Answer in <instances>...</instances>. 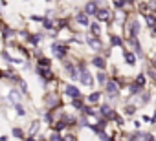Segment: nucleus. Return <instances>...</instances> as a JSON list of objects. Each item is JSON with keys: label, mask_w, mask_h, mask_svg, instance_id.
Segmentation results:
<instances>
[{"label": "nucleus", "mask_w": 156, "mask_h": 141, "mask_svg": "<svg viewBox=\"0 0 156 141\" xmlns=\"http://www.w3.org/2000/svg\"><path fill=\"white\" fill-rule=\"evenodd\" d=\"M140 141H154V139H152V136H149V134H143Z\"/></svg>", "instance_id": "nucleus-22"}, {"label": "nucleus", "mask_w": 156, "mask_h": 141, "mask_svg": "<svg viewBox=\"0 0 156 141\" xmlns=\"http://www.w3.org/2000/svg\"><path fill=\"white\" fill-rule=\"evenodd\" d=\"M107 92H108V95H110V97H116V95H118V92H119V88H118V83H114V81H108V83H107Z\"/></svg>", "instance_id": "nucleus-3"}, {"label": "nucleus", "mask_w": 156, "mask_h": 141, "mask_svg": "<svg viewBox=\"0 0 156 141\" xmlns=\"http://www.w3.org/2000/svg\"><path fill=\"white\" fill-rule=\"evenodd\" d=\"M0 141H6V137H0Z\"/></svg>", "instance_id": "nucleus-35"}, {"label": "nucleus", "mask_w": 156, "mask_h": 141, "mask_svg": "<svg viewBox=\"0 0 156 141\" xmlns=\"http://www.w3.org/2000/svg\"><path fill=\"white\" fill-rule=\"evenodd\" d=\"M136 84L143 86V84H145V77H143V75H138V79H136Z\"/></svg>", "instance_id": "nucleus-19"}, {"label": "nucleus", "mask_w": 156, "mask_h": 141, "mask_svg": "<svg viewBox=\"0 0 156 141\" xmlns=\"http://www.w3.org/2000/svg\"><path fill=\"white\" fill-rule=\"evenodd\" d=\"M94 66H96V68H99V70H103L107 64H105V60H103L101 57H94Z\"/></svg>", "instance_id": "nucleus-10"}, {"label": "nucleus", "mask_w": 156, "mask_h": 141, "mask_svg": "<svg viewBox=\"0 0 156 141\" xmlns=\"http://www.w3.org/2000/svg\"><path fill=\"white\" fill-rule=\"evenodd\" d=\"M73 106H75V108H81V106H83V103H81L79 99H73Z\"/></svg>", "instance_id": "nucleus-25"}, {"label": "nucleus", "mask_w": 156, "mask_h": 141, "mask_svg": "<svg viewBox=\"0 0 156 141\" xmlns=\"http://www.w3.org/2000/svg\"><path fill=\"white\" fill-rule=\"evenodd\" d=\"M101 114H103L105 117H110V119L114 117V112H110V108H108V106H103V108H101Z\"/></svg>", "instance_id": "nucleus-12"}, {"label": "nucleus", "mask_w": 156, "mask_h": 141, "mask_svg": "<svg viewBox=\"0 0 156 141\" xmlns=\"http://www.w3.org/2000/svg\"><path fill=\"white\" fill-rule=\"evenodd\" d=\"M77 22H79L81 26H88V17H87V13H79V15H77Z\"/></svg>", "instance_id": "nucleus-7"}, {"label": "nucleus", "mask_w": 156, "mask_h": 141, "mask_svg": "<svg viewBox=\"0 0 156 141\" xmlns=\"http://www.w3.org/2000/svg\"><path fill=\"white\" fill-rule=\"evenodd\" d=\"M99 31H101V28H99L98 24H92V33H94V35H99Z\"/></svg>", "instance_id": "nucleus-18"}, {"label": "nucleus", "mask_w": 156, "mask_h": 141, "mask_svg": "<svg viewBox=\"0 0 156 141\" xmlns=\"http://www.w3.org/2000/svg\"><path fill=\"white\" fill-rule=\"evenodd\" d=\"M39 74L44 77V81H51V79H53V74L50 72L48 68H39Z\"/></svg>", "instance_id": "nucleus-4"}, {"label": "nucleus", "mask_w": 156, "mask_h": 141, "mask_svg": "<svg viewBox=\"0 0 156 141\" xmlns=\"http://www.w3.org/2000/svg\"><path fill=\"white\" fill-rule=\"evenodd\" d=\"M13 134H15L17 137H22V130H20V128H15V130H13Z\"/></svg>", "instance_id": "nucleus-26"}, {"label": "nucleus", "mask_w": 156, "mask_h": 141, "mask_svg": "<svg viewBox=\"0 0 156 141\" xmlns=\"http://www.w3.org/2000/svg\"><path fill=\"white\" fill-rule=\"evenodd\" d=\"M66 72H68V74L73 77V79L77 77V74H75V70H73V66H72V64H66Z\"/></svg>", "instance_id": "nucleus-14"}, {"label": "nucleus", "mask_w": 156, "mask_h": 141, "mask_svg": "<svg viewBox=\"0 0 156 141\" xmlns=\"http://www.w3.org/2000/svg\"><path fill=\"white\" fill-rule=\"evenodd\" d=\"M51 51H53V55H55V57L62 59V57L66 55V51H68V50H66L64 46H61V44H53V46H51Z\"/></svg>", "instance_id": "nucleus-2"}, {"label": "nucleus", "mask_w": 156, "mask_h": 141, "mask_svg": "<svg viewBox=\"0 0 156 141\" xmlns=\"http://www.w3.org/2000/svg\"><path fill=\"white\" fill-rule=\"evenodd\" d=\"M66 94H68L72 99H77V97H79V90H77L75 86H66Z\"/></svg>", "instance_id": "nucleus-5"}, {"label": "nucleus", "mask_w": 156, "mask_h": 141, "mask_svg": "<svg viewBox=\"0 0 156 141\" xmlns=\"http://www.w3.org/2000/svg\"><path fill=\"white\" fill-rule=\"evenodd\" d=\"M64 141H75V137H73V136H66V139H64Z\"/></svg>", "instance_id": "nucleus-34"}, {"label": "nucleus", "mask_w": 156, "mask_h": 141, "mask_svg": "<svg viewBox=\"0 0 156 141\" xmlns=\"http://www.w3.org/2000/svg\"><path fill=\"white\" fill-rule=\"evenodd\" d=\"M17 112H19V114H24V110H22V106H20V105H17Z\"/></svg>", "instance_id": "nucleus-32"}, {"label": "nucleus", "mask_w": 156, "mask_h": 141, "mask_svg": "<svg viewBox=\"0 0 156 141\" xmlns=\"http://www.w3.org/2000/svg\"><path fill=\"white\" fill-rule=\"evenodd\" d=\"M88 101H90V103H98V101H99V94H98V92H96V94H90Z\"/></svg>", "instance_id": "nucleus-16"}, {"label": "nucleus", "mask_w": 156, "mask_h": 141, "mask_svg": "<svg viewBox=\"0 0 156 141\" xmlns=\"http://www.w3.org/2000/svg\"><path fill=\"white\" fill-rule=\"evenodd\" d=\"M110 42H112L114 46H119V44H121V39L116 37V35H112V37H110Z\"/></svg>", "instance_id": "nucleus-15"}, {"label": "nucleus", "mask_w": 156, "mask_h": 141, "mask_svg": "<svg viewBox=\"0 0 156 141\" xmlns=\"http://www.w3.org/2000/svg\"><path fill=\"white\" fill-rule=\"evenodd\" d=\"M88 44H90L94 50H99V48H101V42H99L98 39H94V37H88Z\"/></svg>", "instance_id": "nucleus-8"}, {"label": "nucleus", "mask_w": 156, "mask_h": 141, "mask_svg": "<svg viewBox=\"0 0 156 141\" xmlns=\"http://www.w3.org/2000/svg\"><path fill=\"white\" fill-rule=\"evenodd\" d=\"M130 92H132V94L140 92V84H132V86H130Z\"/></svg>", "instance_id": "nucleus-23"}, {"label": "nucleus", "mask_w": 156, "mask_h": 141, "mask_svg": "<svg viewBox=\"0 0 156 141\" xmlns=\"http://www.w3.org/2000/svg\"><path fill=\"white\" fill-rule=\"evenodd\" d=\"M37 128H39V123H37V121H35V123H33V126H31V132H35V130H37Z\"/></svg>", "instance_id": "nucleus-31"}, {"label": "nucleus", "mask_w": 156, "mask_h": 141, "mask_svg": "<svg viewBox=\"0 0 156 141\" xmlns=\"http://www.w3.org/2000/svg\"><path fill=\"white\" fill-rule=\"evenodd\" d=\"M79 72H81V74H79V77H81L79 81H81V83H83L85 86H92V83H94V81H92V75H90V74L87 72L85 64H79Z\"/></svg>", "instance_id": "nucleus-1"}, {"label": "nucleus", "mask_w": 156, "mask_h": 141, "mask_svg": "<svg viewBox=\"0 0 156 141\" xmlns=\"http://www.w3.org/2000/svg\"><path fill=\"white\" fill-rule=\"evenodd\" d=\"M30 40H31V42H33V44H37V42H39V40H41V37H30Z\"/></svg>", "instance_id": "nucleus-28"}, {"label": "nucleus", "mask_w": 156, "mask_h": 141, "mask_svg": "<svg viewBox=\"0 0 156 141\" xmlns=\"http://www.w3.org/2000/svg\"><path fill=\"white\" fill-rule=\"evenodd\" d=\"M39 64H41V68H48L50 66V60L48 59H39Z\"/></svg>", "instance_id": "nucleus-17"}, {"label": "nucleus", "mask_w": 156, "mask_h": 141, "mask_svg": "<svg viewBox=\"0 0 156 141\" xmlns=\"http://www.w3.org/2000/svg\"><path fill=\"white\" fill-rule=\"evenodd\" d=\"M96 17H98V20H108V11L107 9H98Z\"/></svg>", "instance_id": "nucleus-6"}, {"label": "nucleus", "mask_w": 156, "mask_h": 141, "mask_svg": "<svg viewBox=\"0 0 156 141\" xmlns=\"http://www.w3.org/2000/svg\"><path fill=\"white\" fill-rule=\"evenodd\" d=\"M154 20H156L154 17H147V22H149V26H154Z\"/></svg>", "instance_id": "nucleus-27"}, {"label": "nucleus", "mask_w": 156, "mask_h": 141, "mask_svg": "<svg viewBox=\"0 0 156 141\" xmlns=\"http://www.w3.org/2000/svg\"><path fill=\"white\" fill-rule=\"evenodd\" d=\"M154 35H156V28H154Z\"/></svg>", "instance_id": "nucleus-36"}, {"label": "nucleus", "mask_w": 156, "mask_h": 141, "mask_svg": "<svg viewBox=\"0 0 156 141\" xmlns=\"http://www.w3.org/2000/svg\"><path fill=\"white\" fill-rule=\"evenodd\" d=\"M127 2H132V0H127Z\"/></svg>", "instance_id": "nucleus-37"}, {"label": "nucleus", "mask_w": 156, "mask_h": 141, "mask_svg": "<svg viewBox=\"0 0 156 141\" xmlns=\"http://www.w3.org/2000/svg\"><path fill=\"white\" fill-rule=\"evenodd\" d=\"M125 60L132 66V64L136 62V55H134V53H130V51H125Z\"/></svg>", "instance_id": "nucleus-9"}, {"label": "nucleus", "mask_w": 156, "mask_h": 141, "mask_svg": "<svg viewBox=\"0 0 156 141\" xmlns=\"http://www.w3.org/2000/svg\"><path fill=\"white\" fill-rule=\"evenodd\" d=\"M9 99H11L13 103H19V99H20V94H19L17 90H13V92H11V95H9Z\"/></svg>", "instance_id": "nucleus-13"}, {"label": "nucleus", "mask_w": 156, "mask_h": 141, "mask_svg": "<svg viewBox=\"0 0 156 141\" xmlns=\"http://www.w3.org/2000/svg\"><path fill=\"white\" fill-rule=\"evenodd\" d=\"M98 81H99V83H105V75H103V74H99V75H98Z\"/></svg>", "instance_id": "nucleus-29"}, {"label": "nucleus", "mask_w": 156, "mask_h": 141, "mask_svg": "<svg viewBox=\"0 0 156 141\" xmlns=\"http://www.w3.org/2000/svg\"><path fill=\"white\" fill-rule=\"evenodd\" d=\"M62 126H64V123H62V121H61V123H57V126H55V128H57V130H61V128H62Z\"/></svg>", "instance_id": "nucleus-33"}, {"label": "nucleus", "mask_w": 156, "mask_h": 141, "mask_svg": "<svg viewBox=\"0 0 156 141\" xmlns=\"http://www.w3.org/2000/svg\"><path fill=\"white\" fill-rule=\"evenodd\" d=\"M114 4H116V8H123V4H125V0H114Z\"/></svg>", "instance_id": "nucleus-24"}, {"label": "nucleus", "mask_w": 156, "mask_h": 141, "mask_svg": "<svg viewBox=\"0 0 156 141\" xmlns=\"http://www.w3.org/2000/svg\"><path fill=\"white\" fill-rule=\"evenodd\" d=\"M125 112H127V114H129V115H130V114H134V112H136V108H134V106H132V105H129V106H127V108H125Z\"/></svg>", "instance_id": "nucleus-21"}, {"label": "nucleus", "mask_w": 156, "mask_h": 141, "mask_svg": "<svg viewBox=\"0 0 156 141\" xmlns=\"http://www.w3.org/2000/svg\"><path fill=\"white\" fill-rule=\"evenodd\" d=\"M50 141H62V139H61V136H59L57 132H53V134H51V137H50Z\"/></svg>", "instance_id": "nucleus-20"}, {"label": "nucleus", "mask_w": 156, "mask_h": 141, "mask_svg": "<svg viewBox=\"0 0 156 141\" xmlns=\"http://www.w3.org/2000/svg\"><path fill=\"white\" fill-rule=\"evenodd\" d=\"M44 26H46V28H53V24H51L50 20H44Z\"/></svg>", "instance_id": "nucleus-30"}, {"label": "nucleus", "mask_w": 156, "mask_h": 141, "mask_svg": "<svg viewBox=\"0 0 156 141\" xmlns=\"http://www.w3.org/2000/svg\"><path fill=\"white\" fill-rule=\"evenodd\" d=\"M87 13H98V6H96V2H88L87 4Z\"/></svg>", "instance_id": "nucleus-11"}]
</instances>
